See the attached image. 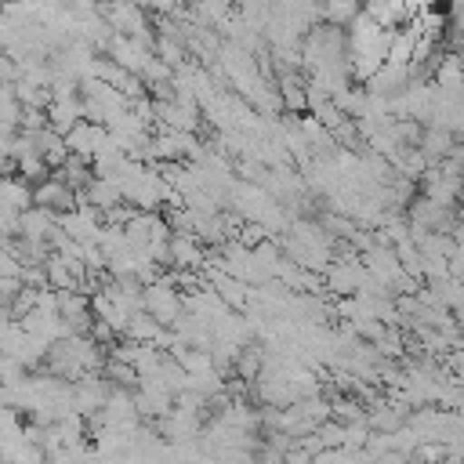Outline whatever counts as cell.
Instances as JSON below:
<instances>
[{"instance_id": "cell-1", "label": "cell", "mask_w": 464, "mask_h": 464, "mask_svg": "<svg viewBox=\"0 0 464 464\" xmlns=\"http://www.w3.org/2000/svg\"><path fill=\"white\" fill-rule=\"evenodd\" d=\"M94 11L102 14V22H105V25H109L116 36H130V40L152 44L145 7H138V4H130V0H102Z\"/></svg>"}, {"instance_id": "cell-2", "label": "cell", "mask_w": 464, "mask_h": 464, "mask_svg": "<svg viewBox=\"0 0 464 464\" xmlns=\"http://www.w3.org/2000/svg\"><path fill=\"white\" fill-rule=\"evenodd\" d=\"M141 308H145L160 326H170V323L181 315V294H178L167 279H156V283L141 286Z\"/></svg>"}, {"instance_id": "cell-3", "label": "cell", "mask_w": 464, "mask_h": 464, "mask_svg": "<svg viewBox=\"0 0 464 464\" xmlns=\"http://www.w3.org/2000/svg\"><path fill=\"white\" fill-rule=\"evenodd\" d=\"M105 127L102 123H87V120H80V123H72L65 134H62V145H65V152L69 156H83V160H91L102 145H105Z\"/></svg>"}, {"instance_id": "cell-4", "label": "cell", "mask_w": 464, "mask_h": 464, "mask_svg": "<svg viewBox=\"0 0 464 464\" xmlns=\"http://www.w3.org/2000/svg\"><path fill=\"white\" fill-rule=\"evenodd\" d=\"M33 207H44V210H54V214H69V210H76V192L69 185H62L54 174H47L44 181L33 185Z\"/></svg>"}, {"instance_id": "cell-5", "label": "cell", "mask_w": 464, "mask_h": 464, "mask_svg": "<svg viewBox=\"0 0 464 464\" xmlns=\"http://www.w3.org/2000/svg\"><path fill=\"white\" fill-rule=\"evenodd\" d=\"M167 246H170V268H192V272H199L207 265V246L196 236H188V232H170Z\"/></svg>"}, {"instance_id": "cell-6", "label": "cell", "mask_w": 464, "mask_h": 464, "mask_svg": "<svg viewBox=\"0 0 464 464\" xmlns=\"http://www.w3.org/2000/svg\"><path fill=\"white\" fill-rule=\"evenodd\" d=\"M54 232V210L44 207H25L18 214V236L29 243H47V236Z\"/></svg>"}, {"instance_id": "cell-7", "label": "cell", "mask_w": 464, "mask_h": 464, "mask_svg": "<svg viewBox=\"0 0 464 464\" xmlns=\"http://www.w3.org/2000/svg\"><path fill=\"white\" fill-rule=\"evenodd\" d=\"M44 112H47V127H51L54 134H65L72 123H80V94H76V98H58V102H51Z\"/></svg>"}, {"instance_id": "cell-8", "label": "cell", "mask_w": 464, "mask_h": 464, "mask_svg": "<svg viewBox=\"0 0 464 464\" xmlns=\"http://www.w3.org/2000/svg\"><path fill=\"white\" fill-rule=\"evenodd\" d=\"M80 196H83V203H91L94 210H109V207L123 203V199H120V185L109 181V178H91L87 188H80Z\"/></svg>"}, {"instance_id": "cell-9", "label": "cell", "mask_w": 464, "mask_h": 464, "mask_svg": "<svg viewBox=\"0 0 464 464\" xmlns=\"http://www.w3.org/2000/svg\"><path fill=\"white\" fill-rule=\"evenodd\" d=\"M51 174H54L62 185H69L72 192L87 188V181L94 178V174H91V160H83V156H65V163H62V167H54Z\"/></svg>"}, {"instance_id": "cell-10", "label": "cell", "mask_w": 464, "mask_h": 464, "mask_svg": "<svg viewBox=\"0 0 464 464\" xmlns=\"http://www.w3.org/2000/svg\"><path fill=\"white\" fill-rule=\"evenodd\" d=\"M156 330H160V323L145 312V308H138V312H130L127 315V326H123V341H134V344H145V341H152L156 337Z\"/></svg>"}, {"instance_id": "cell-11", "label": "cell", "mask_w": 464, "mask_h": 464, "mask_svg": "<svg viewBox=\"0 0 464 464\" xmlns=\"http://www.w3.org/2000/svg\"><path fill=\"white\" fill-rule=\"evenodd\" d=\"M410 457L420 460V464H442L446 460V446L442 442H417Z\"/></svg>"}, {"instance_id": "cell-12", "label": "cell", "mask_w": 464, "mask_h": 464, "mask_svg": "<svg viewBox=\"0 0 464 464\" xmlns=\"http://www.w3.org/2000/svg\"><path fill=\"white\" fill-rule=\"evenodd\" d=\"M44 127H47V112L44 109H22V116H18V130L22 134H36Z\"/></svg>"}]
</instances>
